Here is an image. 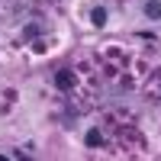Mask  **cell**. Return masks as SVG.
Returning <instances> with one entry per match:
<instances>
[{
    "mask_svg": "<svg viewBox=\"0 0 161 161\" xmlns=\"http://www.w3.org/2000/svg\"><path fill=\"white\" fill-rule=\"evenodd\" d=\"M71 80H74V74H71V71H61V74L55 77V84H58V87H71Z\"/></svg>",
    "mask_w": 161,
    "mask_h": 161,
    "instance_id": "1",
    "label": "cell"
},
{
    "mask_svg": "<svg viewBox=\"0 0 161 161\" xmlns=\"http://www.w3.org/2000/svg\"><path fill=\"white\" fill-rule=\"evenodd\" d=\"M145 13H148V16H155V19H158V16H161V3H158V0H152V3L145 7Z\"/></svg>",
    "mask_w": 161,
    "mask_h": 161,
    "instance_id": "2",
    "label": "cell"
}]
</instances>
